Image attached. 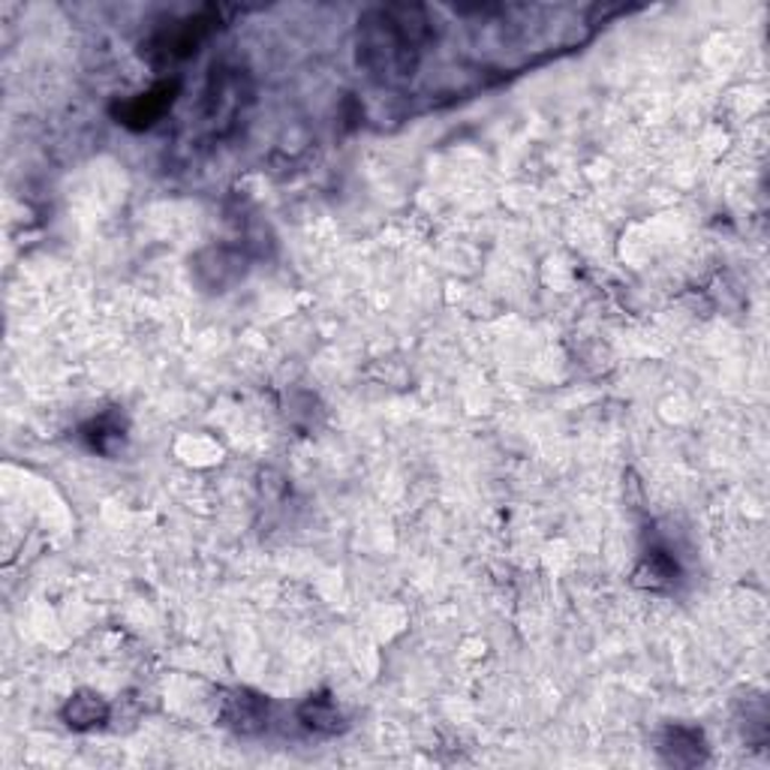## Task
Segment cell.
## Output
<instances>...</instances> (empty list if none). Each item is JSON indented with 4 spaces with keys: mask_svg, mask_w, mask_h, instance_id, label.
<instances>
[{
    "mask_svg": "<svg viewBox=\"0 0 770 770\" xmlns=\"http://www.w3.org/2000/svg\"><path fill=\"white\" fill-rule=\"evenodd\" d=\"M247 97L250 91H247V76H241V70L214 67L208 91H205V118L214 130H226L238 118Z\"/></svg>",
    "mask_w": 770,
    "mask_h": 770,
    "instance_id": "3957f363",
    "label": "cell"
},
{
    "mask_svg": "<svg viewBox=\"0 0 770 770\" xmlns=\"http://www.w3.org/2000/svg\"><path fill=\"white\" fill-rule=\"evenodd\" d=\"M220 21V12L205 10L190 19L175 21L166 31L154 33V40L148 42V55H154V61L175 63L190 58L192 51L199 49V42L211 33V28Z\"/></svg>",
    "mask_w": 770,
    "mask_h": 770,
    "instance_id": "7a4b0ae2",
    "label": "cell"
},
{
    "mask_svg": "<svg viewBox=\"0 0 770 770\" xmlns=\"http://www.w3.org/2000/svg\"><path fill=\"white\" fill-rule=\"evenodd\" d=\"M434 40L436 24L425 7H379L358 21V63L385 88H401Z\"/></svg>",
    "mask_w": 770,
    "mask_h": 770,
    "instance_id": "6da1fadb",
    "label": "cell"
},
{
    "mask_svg": "<svg viewBox=\"0 0 770 770\" xmlns=\"http://www.w3.org/2000/svg\"><path fill=\"white\" fill-rule=\"evenodd\" d=\"M175 91H178V81H162L154 91L142 93V97H136V100H130L127 106H121V109H118V118H121L124 124H130V127H151V124L172 106Z\"/></svg>",
    "mask_w": 770,
    "mask_h": 770,
    "instance_id": "277c9868",
    "label": "cell"
},
{
    "mask_svg": "<svg viewBox=\"0 0 770 770\" xmlns=\"http://www.w3.org/2000/svg\"><path fill=\"white\" fill-rule=\"evenodd\" d=\"M63 717L72 729H88V725H100L109 717V708L100 695H76L63 710Z\"/></svg>",
    "mask_w": 770,
    "mask_h": 770,
    "instance_id": "8992f818",
    "label": "cell"
},
{
    "mask_svg": "<svg viewBox=\"0 0 770 770\" xmlns=\"http://www.w3.org/2000/svg\"><path fill=\"white\" fill-rule=\"evenodd\" d=\"M302 720H305L307 729L316 731H337L340 725V713L335 710V704L328 699H310L302 708Z\"/></svg>",
    "mask_w": 770,
    "mask_h": 770,
    "instance_id": "52a82bcc",
    "label": "cell"
},
{
    "mask_svg": "<svg viewBox=\"0 0 770 770\" xmlns=\"http://www.w3.org/2000/svg\"><path fill=\"white\" fill-rule=\"evenodd\" d=\"M226 725L250 734V731L263 729L265 708L259 695H250V692H235V699L226 701Z\"/></svg>",
    "mask_w": 770,
    "mask_h": 770,
    "instance_id": "5b68a950",
    "label": "cell"
}]
</instances>
